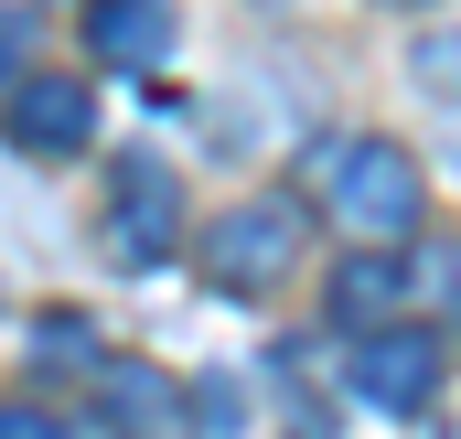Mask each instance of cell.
<instances>
[{
  "label": "cell",
  "mask_w": 461,
  "mask_h": 439,
  "mask_svg": "<svg viewBox=\"0 0 461 439\" xmlns=\"http://www.w3.org/2000/svg\"><path fill=\"white\" fill-rule=\"evenodd\" d=\"M108 257L118 268H172L183 257V183H172V161L129 150L108 172Z\"/></svg>",
  "instance_id": "7a4b0ae2"
},
{
  "label": "cell",
  "mask_w": 461,
  "mask_h": 439,
  "mask_svg": "<svg viewBox=\"0 0 461 439\" xmlns=\"http://www.w3.org/2000/svg\"><path fill=\"white\" fill-rule=\"evenodd\" d=\"M97 429L108 439H194V397L172 364H140V354H97Z\"/></svg>",
  "instance_id": "277c9868"
},
{
  "label": "cell",
  "mask_w": 461,
  "mask_h": 439,
  "mask_svg": "<svg viewBox=\"0 0 461 439\" xmlns=\"http://www.w3.org/2000/svg\"><path fill=\"white\" fill-rule=\"evenodd\" d=\"M290 268H301V204L258 193V204H226L204 225V279L215 290H279Z\"/></svg>",
  "instance_id": "3957f363"
},
{
  "label": "cell",
  "mask_w": 461,
  "mask_h": 439,
  "mask_svg": "<svg viewBox=\"0 0 461 439\" xmlns=\"http://www.w3.org/2000/svg\"><path fill=\"white\" fill-rule=\"evenodd\" d=\"M86 43H97V65H161L172 54V0H97Z\"/></svg>",
  "instance_id": "52a82bcc"
},
{
  "label": "cell",
  "mask_w": 461,
  "mask_h": 439,
  "mask_svg": "<svg viewBox=\"0 0 461 439\" xmlns=\"http://www.w3.org/2000/svg\"><path fill=\"white\" fill-rule=\"evenodd\" d=\"M344 386L365 397V408H386V418L429 408V386H440V332H419V322H365V332H354Z\"/></svg>",
  "instance_id": "5b68a950"
},
{
  "label": "cell",
  "mask_w": 461,
  "mask_h": 439,
  "mask_svg": "<svg viewBox=\"0 0 461 439\" xmlns=\"http://www.w3.org/2000/svg\"><path fill=\"white\" fill-rule=\"evenodd\" d=\"M397 300H408V268H397L386 246H354L344 268H333V322H344V332H365V322H386Z\"/></svg>",
  "instance_id": "ba28073f"
},
{
  "label": "cell",
  "mask_w": 461,
  "mask_h": 439,
  "mask_svg": "<svg viewBox=\"0 0 461 439\" xmlns=\"http://www.w3.org/2000/svg\"><path fill=\"white\" fill-rule=\"evenodd\" d=\"M429 204V172H419V150H397V139H344L333 161H322V215L344 225L354 246H397L408 225Z\"/></svg>",
  "instance_id": "6da1fadb"
},
{
  "label": "cell",
  "mask_w": 461,
  "mask_h": 439,
  "mask_svg": "<svg viewBox=\"0 0 461 439\" xmlns=\"http://www.w3.org/2000/svg\"><path fill=\"white\" fill-rule=\"evenodd\" d=\"M0 118H11V139H22L32 161H76L86 129H97V97H86L76 76H22V86L0 97Z\"/></svg>",
  "instance_id": "8992f818"
},
{
  "label": "cell",
  "mask_w": 461,
  "mask_h": 439,
  "mask_svg": "<svg viewBox=\"0 0 461 439\" xmlns=\"http://www.w3.org/2000/svg\"><path fill=\"white\" fill-rule=\"evenodd\" d=\"M22 76H32V22H22V11H0V97H11Z\"/></svg>",
  "instance_id": "9c48e42d"
},
{
  "label": "cell",
  "mask_w": 461,
  "mask_h": 439,
  "mask_svg": "<svg viewBox=\"0 0 461 439\" xmlns=\"http://www.w3.org/2000/svg\"><path fill=\"white\" fill-rule=\"evenodd\" d=\"M0 439H65L54 408H0Z\"/></svg>",
  "instance_id": "30bf717a"
}]
</instances>
